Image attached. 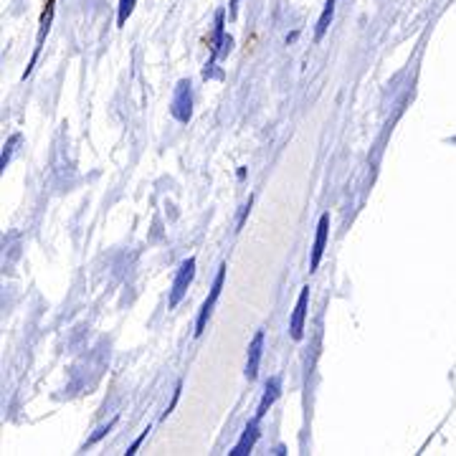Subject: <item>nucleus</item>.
I'll return each instance as SVG.
<instances>
[{
  "mask_svg": "<svg viewBox=\"0 0 456 456\" xmlns=\"http://www.w3.org/2000/svg\"><path fill=\"white\" fill-rule=\"evenodd\" d=\"M21 142V134H13L11 140L6 142V147H3V155H0V168L6 170V165L11 163V158H13V150H16V145Z\"/></svg>",
  "mask_w": 456,
  "mask_h": 456,
  "instance_id": "obj_11",
  "label": "nucleus"
},
{
  "mask_svg": "<svg viewBox=\"0 0 456 456\" xmlns=\"http://www.w3.org/2000/svg\"><path fill=\"white\" fill-rule=\"evenodd\" d=\"M223 281H226V264H221L218 274H216V281H213V286H211V294H208V299L203 302L201 315H198V322H195V337H201V334L206 332V325L213 315V307H216V302H218V297H221Z\"/></svg>",
  "mask_w": 456,
  "mask_h": 456,
  "instance_id": "obj_3",
  "label": "nucleus"
},
{
  "mask_svg": "<svg viewBox=\"0 0 456 456\" xmlns=\"http://www.w3.org/2000/svg\"><path fill=\"white\" fill-rule=\"evenodd\" d=\"M307 307H310V286H302V292H299L297 304H294L292 322H289V334H292V340H302V334H304V320H307Z\"/></svg>",
  "mask_w": 456,
  "mask_h": 456,
  "instance_id": "obj_4",
  "label": "nucleus"
},
{
  "mask_svg": "<svg viewBox=\"0 0 456 456\" xmlns=\"http://www.w3.org/2000/svg\"><path fill=\"white\" fill-rule=\"evenodd\" d=\"M327 236H329V213H322V218L317 223V233H315V246H312V259H310V271L320 269L322 262L325 246H327Z\"/></svg>",
  "mask_w": 456,
  "mask_h": 456,
  "instance_id": "obj_5",
  "label": "nucleus"
},
{
  "mask_svg": "<svg viewBox=\"0 0 456 456\" xmlns=\"http://www.w3.org/2000/svg\"><path fill=\"white\" fill-rule=\"evenodd\" d=\"M236 6H238V0H231V16L236 13Z\"/></svg>",
  "mask_w": 456,
  "mask_h": 456,
  "instance_id": "obj_15",
  "label": "nucleus"
},
{
  "mask_svg": "<svg viewBox=\"0 0 456 456\" xmlns=\"http://www.w3.org/2000/svg\"><path fill=\"white\" fill-rule=\"evenodd\" d=\"M170 115L177 122L188 124L190 117H193V86L188 79H180L175 86V94H173V104H170Z\"/></svg>",
  "mask_w": 456,
  "mask_h": 456,
  "instance_id": "obj_1",
  "label": "nucleus"
},
{
  "mask_svg": "<svg viewBox=\"0 0 456 456\" xmlns=\"http://www.w3.org/2000/svg\"><path fill=\"white\" fill-rule=\"evenodd\" d=\"M262 353H264V329H259L249 345V358H246V370H243V375L249 378V380H256V375H259Z\"/></svg>",
  "mask_w": 456,
  "mask_h": 456,
  "instance_id": "obj_6",
  "label": "nucleus"
},
{
  "mask_svg": "<svg viewBox=\"0 0 456 456\" xmlns=\"http://www.w3.org/2000/svg\"><path fill=\"white\" fill-rule=\"evenodd\" d=\"M134 3H137V0H119V8H117V25L127 23V18L134 11Z\"/></svg>",
  "mask_w": 456,
  "mask_h": 456,
  "instance_id": "obj_10",
  "label": "nucleus"
},
{
  "mask_svg": "<svg viewBox=\"0 0 456 456\" xmlns=\"http://www.w3.org/2000/svg\"><path fill=\"white\" fill-rule=\"evenodd\" d=\"M115 426H117V419H112V421H110V423H107V426H102V428H99V431H97V433H94V436H91V438H89V441H86V446L97 444L99 438H104V436H107V433H110V431H112V428H115Z\"/></svg>",
  "mask_w": 456,
  "mask_h": 456,
  "instance_id": "obj_12",
  "label": "nucleus"
},
{
  "mask_svg": "<svg viewBox=\"0 0 456 456\" xmlns=\"http://www.w3.org/2000/svg\"><path fill=\"white\" fill-rule=\"evenodd\" d=\"M249 211H251V198H249V203H246V206H243V211H241V218H238V228H243V221H246Z\"/></svg>",
  "mask_w": 456,
  "mask_h": 456,
  "instance_id": "obj_14",
  "label": "nucleus"
},
{
  "mask_svg": "<svg viewBox=\"0 0 456 456\" xmlns=\"http://www.w3.org/2000/svg\"><path fill=\"white\" fill-rule=\"evenodd\" d=\"M193 279H195V259L190 256L175 271V279H173V286H170V299H168L170 307H177L182 302V297L188 294V286L193 284Z\"/></svg>",
  "mask_w": 456,
  "mask_h": 456,
  "instance_id": "obj_2",
  "label": "nucleus"
},
{
  "mask_svg": "<svg viewBox=\"0 0 456 456\" xmlns=\"http://www.w3.org/2000/svg\"><path fill=\"white\" fill-rule=\"evenodd\" d=\"M332 18H334V0H327V3H325L322 16H320V21H317V28H315V41L317 43L325 38V33H327V28H329V23H332Z\"/></svg>",
  "mask_w": 456,
  "mask_h": 456,
  "instance_id": "obj_9",
  "label": "nucleus"
},
{
  "mask_svg": "<svg viewBox=\"0 0 456 456\" xmlns=\"http://www.w3.org/2000/svg\"><path fill=\"white\" fill-rule=\"evenodd\" d=\"M147 431H150V428H145V431H142V433H140V438H134V444H132V446H129V449H127V456L137 454V449H140V444H142V441H145V438H147Z\"/></svg>",
  "mask_w": 456,
  "mask_h": 456,
  "instance_id": "obj_13",
  "label": "nucleus"
},
{
  "mask_svg": "<svg viewBox=\"0 0 456 456\" xmlns=\"http://www.w3.org/2000/svg\"><path fill=\"white\" fill-rule=\"evenodd\" d=\"M281 395V378H271L267 383V388H264V395H262V403H259V411H256V416L259 419H264L267 416L269 408L276 403V398Z\"/></svg>",
  "mask_w": 456,
  "mask_h": 456,
  "instance_id": "obj_8",
  "label": "nucleus"
},
{
  "mask_svg": "<svg viewBox=\"0 0 456 456\" xmlns=\"http://www.w3.org/2000/svg\"><path fill=\"white\" fill-rule=\"evenodd\" d=\"M259 423H262V419H259V416H254V421H249V426L243 428V436L238 438V444L233 446V451H228V454H231V456H246V454H251L254 444L259 441Z\"/></svg>",
  "mask_w": 456,
  "mask_h": 456,
  "instance_id": "obj_7",
  "label": "nucleus"
}]
</instances>
